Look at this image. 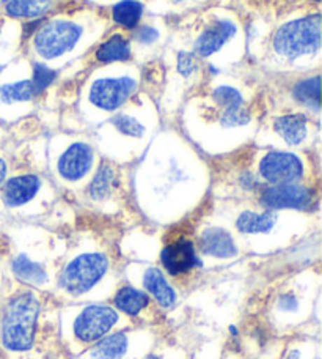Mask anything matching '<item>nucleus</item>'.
Wrapping results in <instances>:
<instances>
[{"instance_id":"obj_12","label":"nucleus","mask_w":322,"mask_h":359,"mask_svg":"<svg viewBox=\"0 0 322 359\" xmlns=\"http://www.w3.org/2000/svg\"><path fill=\"white\" fill-rule=\"evenodd\" d=\"M41 189V178L34 174L16 175L4 183V202L6 207L18 208L34 201Z\"/></svg>"},{"instance_id":"obj_38","label":"nucleus","mask_w":322,"mask_h":359,"mask_svg":"<svg viewBox=\"0 0 322 359\" xmlns=\"http://www.w3.org/2000/svg\"><path fill=\"white\" fill-rule=\"evenodd\" d=\"M0 34H2V29H0Z\"/></svg>"},{"instance_id":"obj_13","label":"nucleus","mask_w":322,"mask_h":359,"mask_svg":"<svg viewBox=\"0 0 322 359\" xmlns=\"http://www.w3.org/2000/svg\"><path fill=\"white\" fill-rule=\"evenodd\" d=\"M198 248L204 255L214 259H233L237 255L233 235L220 227L204 229L198 238Z\"/></svg>"},{"instance_id":"obj_34","label":"nucleus","mask_w":322,"mask_h":359,"mask_svg":"<svg viewBox=\"0 0 322 359\" xmlns=\"http://www.w3.org/2000/svg\"><path fill=\"white\" fill-rule=\"evenodd\" d=\"M146 359H160L159 356H154V355H151V356H148Z\"/></svg>"},{"instance_id":"obj_30","label":"nucleus","mask_w":322,"mask_h":359,"mask_svg":"<svg viewBox=\"0 0 322 359\" xmlns=\"http://www.w3.org/2000/svg\"><path fill=\"white\" fill-rule=\"evenodd\" d=\"M250 121V112L247 107L237 109V111H228V112H220V117H218V123L223 128H236V126H244Z\"/></svg>"},{"instance_id":"obj_21","label":"nucleus","mask_w":322,"mask_h":359,"mask_svg":"<svg viewBox=\"0 0 322 359\" xmlns=\"http://www.w3.org/2000/svg\"><path fill=\"white\" fill-rule=\"evenodd\" d=\"M293 98L299 104L305 106L310 111L319 112L321 109V78L319 74H314L313 78H307L299 81L293 87Z\"/></svg>"},{"instance_id":"obj_36","label":"nucleus","mask_w":322,"mask_h":359,"mask_svg":"<svg viewBox=\"0 0 322 359\" xmlns=\"http://www.w3.org/2000/svg\"><path fill=\"white\" fill-rule=\"evenodd\" d=\"M2 72H4V67H2V65H0V74H2Z\"/></svg>"},{"instance_id":"obj_29","label":"nucleus","mask_w":322,"mask_h":359,"mask_svg":"<svg viewBox=\"0 0 322 359\" xmlns=\"http://www.w3.org/2000/svg\"><path fill=\"white\" fill-rule=\"evenodd\" d=\"M176 68L178 73L183 78H192L195 76L200 69V57L195 53H189V50H181L176 59Z\"/></svg>"},{"instance_id":"obj_8","label":"nucleus","mask_w":322,"mask_h":359,"mask_svg":"<svg viewBox=\"0 0 322 359\" xmlns=\"http://www.w3.org/2000/svg\"><path fill=\"white\" fill-rule=\"evenodd\" d=\"M137 81L129 76L120 78H102L94 81L88 92V100L94 107L106 112L120 109L134 95Z\"/></svg>"},{"instance_id":"obj_1","label":"nucleus","mask_w":322,"mask_h":359,"mask_svg":"<svg viewBox=\"0 0 322 359\" xmlns=\"http://www.w3.org/2000/svg\"><path fill=\"white\" fill-rule=\"evenodd\" d=\"M40 299L30 290L8 299L2 317V344L10 351H27L34 347Z\"/></svg>"},{"instance_id":"obj_25","label":"nucleus","mask_w":322,"mask_h":359,"mask_svg":"<svg viewBox=\"0 0 322 359\" xmlns=\"http://www.w3.org/2000/svg\"><path fill=\"white\" fill-rule=\"evenodd\" d=\"M212 101L216 102L220 112L237 111V109L246 107V100H244L239 90L231 86H218L212 90Z\"/></svg>"},{"instance_id":"obj_14","label":"nucleus","mask_w":322,"mask_h":359,"mask_svg":"<svg viewBox=\"0 0 322 359\" xmlns=\"http://www.w3.org/2000/svg\"><path fill=\"white\" fill-rule=\"evenodd\" d=\"M144 287L145 290L156 299V303L164 307V309H170L172 306L176 303V292L172 284L167 280L165 274L160 271L159 268H148L144 274Z\"/></svg>"},{"instance_id":"obj_7","label":"nucleus","mask_w":322,"mask_h":359,"mask_svg":"<svg viewBox=\"0 0 322 359\" xmlns=\"http://www.w3.org/2000/svg\"><path fill=\"white\" fill-rule=\"evenodd\" d=\"M258 174L267 184L300 183L305 174V165L294 153L269 151L261 158Z\"/></svg>"},{"instance_id":"obj_19","label":"nucleus","mask_w":322,"mask_h":359,"mask_svg":"<svg viewBox=\"0 0 322 359\" xmlns=\"http://www.w3.org/2000/svg\"><path fill=\"white\" fill-rule=\"evenodd\" d=\"M276 222V215L274 211L266 210L262 213L256 211H242L236 219V229L246 235L267 233L274 229Z\"/></svg>"},{"instance_id":"obj_9","label":"nucleus","mask_w":322,"mask_h":359,"mask_svg":"<svg viewBox=\"0 0 322 359\" xmlns=\"http://www.w3.org/2000/svg\"><path fill=\"white\" fill-rule=\"evenodd\" d=\"M93 147L85 142H74L60 155L59 163H57V170H59V175L63 180H66L69 183H76L85 178L90 174V170L93 169Z\"/></svg>"},{"instance_id":"obj_3","label":"nucleus","mask_w":322,"mask_h":359,"mask_svg":"<svg viewBox=\"0 0 322 359\" xmlns=\"http://www.w3.org/2000/svg\"><path fill=\"white\" fill-rule=\"evenodd\" d=\"M108 259L102 252H87L63 268L59 285L71 297H80L99 284L108 271Z\"/></svg>"},{"instance_id":"obj_18","label":"nucleus","mask_w":322,"mask_h":359,"mask_svg":"<svg viewBox=\"0 0 322 359\" xmlns=\"http://www.w3.org/2000/svg\"><path fill=\"white\" fill-rule=\"evenodd\" d=\"M54 0H8L5 13L13 19H43L54 8Z\"/></svg>"},{"instance_id":"obj_37","label":"nucleus","mask_w":322,"mask_h":359,"mask_svg":"<svg viewBox=\"0 0 322 359\" xmlns=\"http://www.w3.org/2000/svg\"><path fill=\"white\" fill-rule=\"evenodd\" d=\"M175 2H181V0H175Z\"/></svg>"},{"instance_id":"obj_6","label":"nucleus","mask_w":322,"mask_h":359,"mask_svg":"<svg viewBox=\"0 0 322 359\" xmlns=\"http://www.w3.org/2000/svg\"><path fill=\"white\" fill-rule=\"evenodd\" d=\"M118 312L111 306H88L76 318L74 336L83 344H94L106 337L118 323Z\"/></svg>"},{"instance_id":"obj_35","label":"nucleus","mask_w":322,"mask_h":359,"mask_svg":"<svg viewBox=\"0 0 322 359\" xmlns=\"http://www.w3.org/2000/svg\"><path fill=\"white\" fill-rule=\"evenodd\" d=\"M310 2H316V4H319V2H321V0H310Z\"/></svg>"},{"instance_id":"obj_24","label":"nucleus","mask_w":322,"mask_h":359,"mask_svg":"<svg viewBox=\"0 0 322 359\" xmlns=\"http://www.w3.org/2000/svg\"><path fill=\"white\" fill-rule=\"evenodd\" d=\"M13 274L16 278L25 282V284H31V285H41L48 280V273L40 264H36L31 259H29L27 255H19L15 260H13Z\"/></svg>"},{"instance_id":"obj_10","label":"nucleus","mask_w":322,"mask_h":359,"mask_svg":"<svg viewBox=\"0 0 322 359\" xmlns=\"http://www.w3.org/2000/svg\"><path fill=\"white\" fill-rule=\"evenodd\" d=\"M160 264L173 278L190 273L198 264L195 245L186 236L175 238L160 252Z\"/></svg>"},{"instance_id":"obj_2","label":"nucleus","mask_w":322,"mask_h":359,"mask_svg":"<svg viewBox=\"0 0 322 359\" xmlns=\"http://www.w3.org/2000/svg\"><path fill=\"white\" fill-rule=\"evenodd\" d=\"M274 50L283 59L298 60L321 49V15H308L283 24L274 35Z\"/></svg>"},{"instance_id":"obj_26","label":"nucleus","mask_w":322,"mask_h":359,"mask_svg":"<svg viewBox=\"0 0 322 359\" xmlns=\"http://www.w3.org/2000/svg\"><path fill=\"white\" fill-rule=\"evenodd\" d=\"M36 98L30 79L11 82V84L0 86V102L13 104V102H25Z\"/></svg>"},{"instance_id":"obj_5","label":"nucleus","mask_w":322,"mask_h":359,"mask_svg":"<svg viewBox=\"0 0 322 359\" xmlns=\"http://www.w3.org/2000/svg\"><path fill=\"white\" fill-rule=\"evenodd\" d=\"M260 203L266 210H300L308 211L318 203V196L310 186L302 183L267 184L260 188Z\"/></svg>"},{"instance_id":"obj_27","label":"nucleus","mask_w":322,"mask_h":359,"mask_svg":"<svg viewBox=\"0 0 322 359\" xmlns=\"http://www.w3.org/2000/svg\"><path fill=\"white\" fill-rule=\"evenodd\" d=\"M57 79V73L52 68H49L46 63L34 62L31 63V87H34L35 96L43 95L46 90L54 84Z\"/></svg>"},{"instance_id":"obj_20","label":"nucleus","mask_w":322,"mask_h":359,"mask_svg":"<svg viewBox=\"0 0 322 359\" xmlns=\"http://www.w3.org/2000/svg\"><path fill=\"white\" fill-rule=\"evenodd\" d=\"M118 186L117 170L112 164L102 163L92 182L88 184V196L92 201H104L112 194V191Z\"/></svg>"},{"instance_id":"obj_31","label":"nucleus","mask_w":322,"mask_h":359,"mask_svg":"<svg viewBox=\"0 0 322 359\" xmlns=\"http://www.w3.org/2000/svg\"><path fill=\"white\" fill-rule=\"evenodd\" d=\"M160 36V32L153 27V25H140V27L135 29L134 38L135 41L144 44V46H151V44L156 43Z\"/></svg>"},{"instance_id":"obj_17","label":"nucleus","mask_w":322,"mask_h":359,"mask_svg":"<svg viewBox=\"0 0 322 359\" xmlns=\"http://www.w3.org/2000/svg\"><path fill=\"white\" fill-rule=\"evenodd\" d=\"M115 309L126 313L129 317H137L150 306V297L148 293L139 290V288L125 285L121 287L113 298Z\"/></svg>"},{"instance_id":"obj_4","label":"nucleus","mask_w":322,"mask_h":359,"mask_svg":"<svg viewBox=\"0 0 322 359\" xmlns=\"http://www.w3.org/2000/svg\"><path fill=\"white\" fill-rule=\"evenodd\" d=\"M83 29L71 21H50L41 24L34 35L35 53L44 60H55L73 50L82 40Z\"/></svg>"},{"instance_id":"obj_28","label":"nucleus","mask_w":322,"mask_h":359,"mask_svg":"<svg viewBox=\"0 0 322 359\" xmlns=\"http://www.w3.org/2000/svg\"><path fill=\"white\" fill-rule=\"evenodd\" d=\"M112 125L120 134H123V136H127V137L139 139L146 133L145 125L135 117H132V115H127V114L115 115L112 118Z\"/></svg>"},{"instance_id":"obj_16","label":"nucleus","mask_w":322,"mask_h":359,"mask_svg":"<svg viewBox=\"0 0 322 359\" xmlns=\"http://www.w3.org/2000/svg\"><path fill=\"white\" fill-rule=\"evenodd\" d=\"M132 55L131 41L127 40L125 35L115 34L108 36L106 41H102L98 49H96L94 57L96 60L102 65H108V63L115 62H127Z\"/></svg>"},{"instance_id":"obj_22","label":"nucleus","mask_w":322,"mask_h":359,"mask_svg":"<svg viewBox=\"0 0 322 359\" xmlns=\"http://www.w3.org/2000/svg\"><path fill=\"white\" fill-rule=\"evenodd\" d=\"M127 336L125 332H113L96 342L92 351L93 359H123L127 351Z\"/></svg>"},{"instance_id":"obj_11","label":"nucleus","mask_w":322,"mask_h":359,"mask_svg":"<svg viewBox=\"0 0 322 359\" xmlns=\"http://www.w3.org/2000/svg\"><path fill=\"white\" fill-rule=\"evenodd\" d=\"M236 32L237 27L234 22L228 21V19H217L197 36L195 44H193V53L198 57L214 55L236 35Z\"/></svg>"},{"instance_id":"obj_33","label":"nucleus","mask_w":322,"mask_h":359,"mask_svg":"<svg viewBox=\"0 0 322 359\" xmlns=\"http://www.w3.org/2000/svg\"><path fill=\"white\" fill-rule=\"evenodd\" d=\"M6 172H8V169H6V163L4 161V158H0V188H2L5 183Z\"/></svg>"},{"instance_id":"obj_15","label":"nucleus","mask_w":322,"mask_h":359,"mask_svg":"<svg viewBox=\"0 0 322 359\" xmlns=\"http://www.w3.org/2000/svg\"><path fill=\"white\" fill-rule=\"evenodd\" d=\"M274 130L288 145H300L308 136V120L302 114H283L274 120Z\"/></svg>"},{"instance_id":"obj_32","label":"nucleus","mask_w":322,"mask_h":359,"mask_svg":"<svg viewBox=\"0 0 322 359\" xmlns=\"http://www.w3.org/2000/svg\"><path fill=\"white\" fill-rule=\"evenodd\" d=\"M239 184L241 188L247 191H256L261 188L260 180H258V177L253 175L252 172H244V174L239 177Z\"/></svg>"},{"instance_id":"obj_23","label":"nucleus","mask_w":322,"mask_h":359,"mask_svg":"<svg viewBox=\"0 0 322 359\" xmlns=\"http://www.w3.org/2000/svg\"><path fill=\"white\" fill-rule=\"evenodd\" d=\"M141 16H144V5L139 0H121L112 8L113 22L127 30L137 29Z\"/></svg>"}]
</instances>
